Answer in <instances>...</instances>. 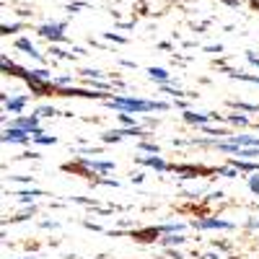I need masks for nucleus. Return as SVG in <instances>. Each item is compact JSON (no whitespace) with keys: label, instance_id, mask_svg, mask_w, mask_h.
<instances>
[{"label":"nucleus","instance_id":"nucleus-1","mask_svg":"<svg viewBox=\"0 0 259 259\" xmlns=\"http://www.w3.org/2000/svg\"><path fill=\"white\" fill-rule=\"evenodd\" d=\"M114 106H119V109H130V112H150V109H156V104L138 101V99H117Z\"/></svg>","mask_w":259,"mask_h":259},{"label":"nucleus","instance_id":"nucleus-2","mask_svg":"<svg viewBox=\"0 0 259 259\" xmlns=\"http://www.w3.org/2000/svg\"><path fill=\"white\" fill-rule=\"evenodd\" d=\"M6 140H13V143H24L26 138H24V133H21V130H8V133H6Z\"/></svg>","mask_w":259,"mask_h":259},{"label":"nucleus","instance_id":"nucleus-3","mask_svg":"<svg viewBox=\"0 0 259 259\" xmlns=\"http://www.w3.org/2000/svg\"><path fill=\"white\" fill-rule=\"evenodd\" d=\"M200 228H228V223H223V221H205V223H200Z\"/></svg>","mask_w":259,"mask_h":259},{"label":"nucleus","instance_id":"nucleus-4","mask_svg":"<svg viewBox=\"0 0 259 259\" xmlns=\"http://www.w3.org/2000/svg\"><path fill=\"white\" fill-rule=\"evenodd\" d=\"M251 189H254V192H259V179H254V182H251Z\"/></svg>","mask_w":259,"mask_h":259},{"label":"nucleus","instance_id":"nucleus-5","mask_svg":"<svg viewBox=\"0 0 259 259\" xmlns=\"http://www.w3.org/2000/svg\"><path fill=\"white\" fill-rule=\"evenodd\" d=\"M254 8H259V0H254Z\"/></svg>","mask_w":259,"mask_h":259}]
</instances>
